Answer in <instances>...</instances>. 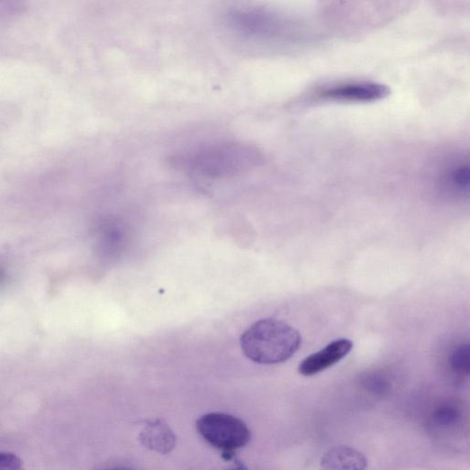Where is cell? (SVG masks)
Returning a JSON list of instances; mask_svg holds the SVG:
<instances>
[{"label":"cell","mask_w":470,"mask_h":470,"mask_svg":"<svg viewBox=\"0 0 470 470\" xmlns=\"http://www.w3.org/2000/svg\"><path fill=\"white\" fill-rule=\"evenodd\" d=\"M470 168L467 159H451L439 172L438 187L441 194L452 200L468 198Z\"/></svg>","instance_id":"obj_5"},{"label":"cell","mask_w":470,"mask_h":470,"mask_svg":"<svg viewBox=\"0 0 470 470\" xmlns=\"http://www.w3.org/2000/svg\"><path fill=\"white\" fill-rule=\"evenodd\" d=\"M458 412L455 408L445 406L439 408L434 414V420L438 427L447 428L455 424Z\"/></svg>","instance_id":"obj_11"},{"label":"cell","mask_w":470,"mask_h":470,"mask_svg":"<svg viewBox=\"0 0 470 470\" xmlns=\"http://www.w3.org/2000/svg\"><path fill=\"white\" fill-rule=\"evenodd\" d=\"M140 441L148 448L167 454L174 449L176 438L161 420L149 421L140 433Z\"/></svg>","instance_id":"obj_8"},{"label":"cell","mask_w":470,"mask_h":470,"mask_svg":"<svg viewBox=\"0 0 470 470\" xmlns=\"http://www.w3.org/2000/svg\"><path fill=\"white\" fill-rule=\"evenodd\" d=\"M389 86L374 82H354L320 89L316 98L322 102L339 104H369L382 101L390 95Z\"/></svg>","instance_id":"obj_4"},{"label":"cell","mask_w":470,"mask_h":470,"mask_svg":"<svg viewBox=\"0 0 470 470\" xmlns=\"http://www.w3.org/2000/svg\"><path fill=\"white\" fill-rule=\"evenodd\" d=\"M171 166L185 173L211 179H228L244 175L263 161L255 148L239 142H222L173 157Z\"/></svg>","instance_id":"obj_1"},{"label":"cell","mask_w":470,"mask_h":470,"mask_svg":"<svg viewBox=\"0 0 470 470\" xmlns=\"http://www.w3.org/2000/svg\"><path fill=\"white\" fill-rule=\"evenodd\" d=\"M365 455L348 446L334 447L322 456L321 466L324 469H353L363 470L367 466Z\"/></svg>","instance_id":"obj_9"},{"label":"cell","mask_w":470,"mask_h":470,"mask_svg":"<svg viewBox=\"0 0 470 470\" xmlns=\"http://www.w3.org/2000/svg\"><path fill=\"white\" fill-rule=\"evenodd\" d=\"M354 344L348 339H339L329 344L321 350L306 357L299 366V372L305 377H312L345 358L353 349Z\"/></svg>","instance_id":"obj_6"},{"label":"cell","mask_w":470,"mask_h":470,"mask_svg":"<svg viewBox=\"0 0 470 470\" xmlns=\"http://www.w3.org/2000/svg\"><path fill=\"white\" fill-rule=\"evenodd\" d=\"M452 370L459 375H467L470 369L469 345H461L456 348L451 357Z\"/></svg>","instance_id":"obj_10"},{"label":"cell","mask_w":470,"mask_h":470,"mask_svg":"<svg viewBox=\"0 0 470 470\" xmlns=\"http://www.w3.org/2000/svg\"><path fill=\"white\" fill-rule=\"evenodd\" d=\"M98 243L105 256H119L130 243V232L126 223L119 218L104 220L98 228Z\"/></svg>","instance_id":"obj_7"},{"label":"cell","mask_w":470,"mask_h":470,"mask_svg":"<svg viewBox=\"0 0 470 470\" xmlns=\"http://www.w3.org/2000/svg\"><path fill=\"white\" fill-rule=\"evenodd\" d=\"M196 429L212 447L230 455L245 447L251 440V432L245 422L232 415L212 412L198 419Z\"/></svg>","instance_id":"obj_3"},{"label":"cell","mask_w":470,"mask_h":470,"mask_svg":"<svg viewBox=\"0 0 470 470\" xmlns=\"http://www.w3.org/2000/svg\"><path fill=\"white\" fill-rule=\"evenodd\" d=\"M366 384L369 391L373 393H383L387 388V384L384 379L374 377V375L370 377Z\"/></svg>","instance_id":"obj_13"},{"label":"cell","mask_w":470,"mask_h":470,"mask_svg":"<svg viewBox=\"0 0 470 470\" xmlns=\"http://www.w3.org/2000/svg\"><path fill=\"white\" fill-rule=\"evenodd\" d=\"M241 348L253 362L273 365L293 357L302 345V336L287 322L273 318L252 324L242 335Z\"/></svg>","instance_id":"obj_2"},{"label":"cell","mask_w":470,"mask_h":470,"mask_svg":"<svg viewBox=\"0 0 470 470\" xmlns=\"http://www.w3.org/2000/svg\"><path fill=\"white\" fill-rule=\"evenodd\" d=\"M23 461L14 454L0 452V470L21 469Z\"/></svg>","instance_id":"obj_12"}]
</instances>
